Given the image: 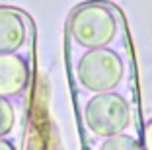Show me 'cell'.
I'll return each instance as SVG.
<instances>
[{
  "label": "cell",
  "instance_id": "6da1fadb",
  "mask_svg": "<svg viewBox=\"0 0 152 150\" xmlns=\"http://www.w3.org/2000/svg\"><path fill=\"white\" fill-rule=\"evenodd\" d=\"M117 12L109 2L92 0L76 6L68 20V31L86 49H103L117 35Z\"/></svg>",
  "mask_w": 152,
  "mask_h": 150
},
{
  "label": "cell",
  "instance_id": "7a4b0ae2",
  "mask_svg": "<svg viewBox=\"0 0 152 150\" xmlns=\"http://www.w3.org/2000/svg\"><path fill=\"white\" fill-rule=\"evenodd\" d=\"M84 119L94 135L103 138L121 135L131 123L129 103L119 94H98L92 97L84 109Z\"/></svg>",
  "mask_w": 152,
  "mask_h": 150
},
{
  "label": "cell",
  "instance_id": "3957f363",
  "mask_svg": "<svg viewBox=\"0 0 152 150\" xmlns=\"http://www.w3.org/2000/svg\"><path fill=\"white\" fill-rule=\"evenodd\" d=\"M125 66L121 57L111 49H90L78 62V80L92 92H111L123 78Z\"/></svg>",
  "mask_w": 152,
  "mask_h": 150
},
{
  "label": "cell",
  "instance_id": "277c9868",
  "mask_svg": "<svg viewBox=\"0 0 152 150\" xmlns=\"http://www.w3.org/2000/svg\"><path fill=\"white\" fill-rule=\"evenodd\" d=\"M26 14L12 6H0V55L16 53L27 35Z\"/></svg>",
  "mask_w": 152,
  "mask_h": 150
},
{
  "label": "cell",
  "instance_id": "5b68a950",
  "mask_svg": "<svg viewBox=\"0 0 152 150\" xmlns=\"http://www.w3.org/2000/svg\"><path fill=\"white\" fill-rule=\"evenodd\" d=\"M29 68L20 55H0V96L14 97L27 86Z\"/></svg>",
  "mask_w": 152,
  "mask_h": 150
},
{
  "label": "cell",
  "instance_id": "8992f818",
  "mask_svg": "<svg viewBox=\"0 0 152 150\" xmlns=\"http://www.w3.org/2000/svg\"><path fill=\"white\" fill-rule=\"evenodd\" d=\"M99 150H140V144L129 135H115L103 140V144L99 146Z\"/></svg>",
  "mask_w": 152,
  "mask_h": 150
},
{
  "label": "cell",
  "instance_id": "52a82bcc",
  "mask_svg": "<svg viewBox=\"0 0 152 150\" xmlns=\"http://www.w3.org/2000/svg\"><path fill=\"white\" fill-rule=\"evenodd\" d=\"M14 119H16V115H14L12 103L8 102V97H2V96H0V138L12 131Z\"/></svg>",
  "mask_w": 152,
  "mask_h": 150
},
{
  "label": "cell",
  "instance_id": "ba28073f",
  "mask_svg": "<svg viewBox=\"0 0 152 150\" xmlns=\"http://www.w3.org/2000/svg\"><path fill=\"white\" fill-rule=\"evenodd\" d=\"M144 148L152 150V121L146 125V129H144Z\"/></svg>",
  "mask_w": 152,
  "mask_h": 150
},
{
  "label": "cell",
  "instance_id": "9c48e42d",
  "mask_svg": "<svg viewBox=\"0 0 152 150\" xmlns=\"http://www.w3.org/2000/svg\"><path fill=\"white\" fill-rule=\"evenodd\" d=\"M0 150H14V146L10 144L8 140H2V138H0Z\"/></svg>",
  "mask_w": 152,
  "mask_h": 150
}]
</instances>
